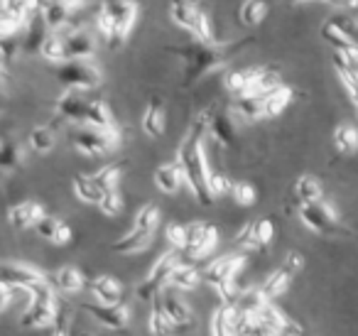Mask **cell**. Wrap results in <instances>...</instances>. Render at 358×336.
<instances>
[{"label": "cell", "instance_id": "40", "mask_svg": "<svg viewBox=\"0 0 358 336\" xmlns=\"http://www.w3.org/2000/svg\"><path fill=\"white\" fill-rule=\"evenodd\" d=\"M268 302H273V300H270L263 292V287L258 285V287H248V290L241 292L236 307H238V309H248V312H260Z\"/></svg>", "mask_w": 358, "mask_h": 336}, {"label": "cell", "instance_id": "43", "mask_svg": "<svg viewBox=\"0 0 358 336\" xmlns=\"http://www.w3.org/2000/svg\"><path fill=\"white\" fill-rule=\"evenodd\" d=\"M157 223H159V211L155 204H145L143 209H138V214H135V226L155 233L157 231Z\"/></svg>", "mask_w": 358, "mask_h": 336}, {"label": "cell", "instance_id": "33", "mask_svg": "<svg viewBox=\"0 0 358 336\" xmlns=\"http://www.w3.org/2000/svg\"><path fill=\"white\" fill-rule=\"evenodd\" d=\"M199 282H204V275L196 267L185 265V262H179L169 275V287H174V290H194Z\"/></svg>", "mask_w": 358, "mask_h": 336}, {"label": "cell", "instance_id": "11", "mask_svg": "<svg viewBox=\"0 0 358 336\" xmlns=\"http://www.w3.org/2000/svg\"><path fill=\"white\" fill-rule=\"evenodd\" d=\"M322 37L334 47L336 55H341L343 59H348L351 64H358V42L353 40V35H348L341 27V20H329L322 27Z\"/></svg>", "mask_w": 358, "mask_h": 336}, {"label": "cell", "instance_id": "4", "mask_svg": "<svg viewBox=\"0 0 358 336\" xmlns=\"http://www.w3.org/2000/svg\"><path fill=\"white\" fill-rule=\"evenodd\" d=\"M57 287L52 285V280L42 282V285L32 287L30 297H27V309L22 312L20 324L27 329H45V326L57 324L59 316V300H57Z\"/></svg>", "mask_w": 358, "mask_h": 336}, {"label": "cell", "instance_id": "49", "mask_svg": "<svg viewBox=\"0 0 358 336\" xmlns=\"http://www.w3.org/2000/svg\"><path fill=\"white\" fill-rule=\"evenodd\" d=\"M167 241L177 251H185L187 246V226H179V223H169L167 226Z\"/></svg>", "mask_w": 358, "mask_h": 336}, {"label": "cell", "instance_id": "44", "mask_svg": "<svg viewBox=\"0 0 358 336\" xmlns=\"http://www.w3.org/2000/svg\"><path fill=\"white\" fill-rule=\"evenodd\" d=\"M30 148L42 155L50 153V150L55 148V133H52L50 128H35L30 133Z\"/></svg>", "mask_w": 358, "mask_h": 336}, {"label": "cell", "instance_id": "13", "mask_svg": "<svg viewBox=\"0 0 358 336\" xmlns=\"http://www.w3.org/2000/svg\"><path fill=\"white\" fill-rule=\"evenodd\" d=\"M265 74V66H248V69H234V71H226L224 76V86L226 91L238 96H248V94H255L258 89V81L263 79Z\"/></svg>", "mask_w": 358, "mask_h": 336}, {"label": "cell", "instance_id": "37", "mask_svg": "<svg viewBox=\"0 0 358 336\" xmlns=\"http://www.w3.org/2000/svg\"><path fill=\"white\" fill-rule=\"evenodd\" d=\"M74 194L84 204H96V206H99L106 192L91 177H86V174H79V177H74Z\"/></svg>", "mask_w": 358, "mask_h": 336}, {"label": "cell", "instance_id": "25", "mask_svg": "<svg viewBox=\"0 0 358 336\" xmlns=\"http://www.w3.org/2000/svg\"><path fill=\"white\" fill-rule=\"evenodd\" d=\"M152 236H155V233L145 231V228L133 226L123 238H118V241L113 243V251L115 253H125V255H128V253L145 251V248L150 246V241H152Z\"/></svg>", "mask_w": 358, "mask_h": 336}, {"label": "cell", "instance_id": "38", "mask_svg": "<svg viewBox=\"0 0 358 336\" xmlns=\"http://www.w3.org/2000/svg\"><path fill=\"white\" fill-rule=\"evenodd\" d=\"M265 15H268V0H243L238 10V18L245 27H255L258 22H263Z\"/></svg>", "mask_w": 358, "mask_h": 336}, {"label": "cell", "instance_id": "51", "mask_svg": "<svg viewBox=\"0 0 358 336\" xmlns=\"http://www.w3.org/2000/svg\"><path fill=\"white\" fill-rule=\"evenodd\" d=\"M285 265L289 267V270H294V272H299L304 267V258H302V253H297V251H289L287 255H285Z\"/></svg>", "mask_w": 358, "mask_h": 336}, {"label": "cell", "instance_id": "53", "mask_svg": "<svg viewBox=\"0 0 358 336\" xmlns=\"http://www.w3.org/2000/svg\"><path fill=\"white\" fill-rule=\"evenodd\" d=\"M62 3H66L71 10H74V8H79V6H84V0H62Z\"/></svg>", "mask_w": 358, "mask_h": 336}, {"label": "cell", "instance_id": "31", "mask_svg": "<svg viewBox=\"0 0 358 336\" xmlns=\"http://www.w3.org/2000/svg\"><path fill=\"white\" fill-rule=\"evenodd\" d=\"M143 130L150 135V138H159L164 133V108H162V101L152 99L148 104L143 113Z\"/></svg>", "mask_w": 358, "mask_h": 336}, {"label": "cell", "instance_id": "26", "mask_svg": "<svg viewBox=\"0 0 358 336\" xmlns=\"http://www.w3.org/2000/svg\"><path fill=\"white\" fill-rule=\"evenodd\" d=\"M236 115H241L243 120H258L265 118V91L263 94H248L238 96L234 104Z\"/></svg>", "mask_w": 358, "mask_h": 336}, {"label": "cell", "instance_id": "48", "mask_svg": "<svg viewBox=\"0 0 358 336\" xmlns=\"http://www.w3.org/2000/svg\"><path fill=\"white\" fill-rule=\"evenodd\" d=\"M209 189L214 197H224V194H231V189H234V182H231L226 174L221 172H211L209 174Z\"/></svg>", "mask_w": 358, "mask_h": 336}, {"label": "cell", "instance_id": "41", "mask_svg": "<svg viewBox=\"0 0 358 336\" xmlns=\"http://www.w3.org/2000/svg\"><path fill=\"white\" fill-rule=\"evenodd\" d=\"M91 179H94L103 192H115L120 182V167L118 164H106V167H101L96 174H91Z\"/></svg>", "mask_w": 358, "mask_h": 336}, {"label": "cell", "instance_id": "2", "mask_svg": "<svg viewBox=\"0 0 358 336\" xmlns=\"http://www.w3.org/2000/svg\"><path fill=\"white\" fill-rule=\"evenodd\" d=\"M138 13L140 6L135 0H101L96 25L110 50H120L125 45L135 20H138Z\"/></svg>", "mask_w": 358, "mask_h": 336}, {"label": "cell", "instance_id": "46", "mask_svg": "<svg viewBox=\"0 0 358 336\" xmlns=\"http://www.w3.org/2000/svg\"><path fill=\"white\" fill-rule=\"evenodd\" d=\"M20 162H22V150L17 148L13 140H6V143H3V153H0V164L6 169H13Z\"/></svg>", "mask_w": 358, "mask_h": 336}, {"label": "cell", "instance_id": "58", "mask_svg": "<svg viewBox=\"0 0 358 336\" xmlns=\"http://www.w3.org/2000/svg\"><path fill=\"white\" fill-rule=\"evenodd\" d=\"M351 15H353V18H356V22H358V13H351Z\"/></svg>", "mask_w": 358, "mask_h": 336}, {"label": "cell", "instance_id": "12", "mask_svg": "<svg viewBox=\"0 0 358 336\" xmlns=\"http://www.w3.org/2000/svg\"><path fill=\"white\" fill-rule=\"evenodd\" d=\"M50 277L45 275L42 270H37L35 265H27V262H3V282H10V285L20 287V290H25L27 295H30L32 287L42 285V282H47Z\"/></svg>", "mask_w": 358, "mask_h": 336}, {"label": "cell", "instance_id": "10", "mask_svg": "<svg viewBox=\"0 0 358 336\" xmlns=\"http://www.w3.org/2000/svg\"><path fill=\"white\" fill-rule=\"evenodd\" d=\"M219 243V231H216L211 223H204V221H196V223H189L187 226V255L189 258H206L211 251L216 248Z\"/></svg>", "mask_w": 358, "mask_h": 336}, {"label": "cell", "instance_id": "56", "mask_svg": "<svg viewBox=\"0 0 358 336\" xmlns=\"http://www.w3.org/2000/svg\"><path fill=\"white\" fill-rule=\"evenodd\" d=\"M285 3H304V0H285Z\"/></svg>", "mask_w": 358, "mask_h": 336}, {"label": "cell", "instance_id": "50", "mask_svg": "<svg viewBox=\"0 0 358 336\" xmlns=\"http://www.w3.org/2000/svg\"><path fill=\"white\" fill-rule=\"evenodd\" d=\"M236 243L243 248H253V221L243 223V228L236 233Z\"/></svg>", "mask_w": 358, "mask_h": 336}, {"label": "cell", "instance_id": "30", "mask_svg": "<svg viewBox=\"0 0 358 336\" xmlns=\"http://www.w3.org/2000/svg\"><path fill=\"white\" fill-rule=\"evenodd\" d=\"M40 55L45 57L52 64H62L66 62V50H64V37H62L59 30H47L45 40L40 45Z\"/></svg>", "mask_w": 358, "mask_h": 336}, {"label": "cell", "instance_id": "52", "mask_svg": "<svg viewBox=\"0 0 358 336\" xmlns=\"http://www.w3.org/2000/svg\"><path fill=\"white\" fill-rule=\"evenodd\" d=\"M22 0H3V10H8V8H15V6H20Z\"/></svg>", "mask_w": 358, "mask_h": 336}, {"label": "cell", "instance_id": "39", "mask_svg": "<svg viewBox=\"0 0 358 336\" xmlns=\"http://www.w3.org/2000/svg\"><path fill=\"white\" fill-rule=\"evenodd\" d=\"M334 145H336L338 153L351 155L358 150V130L348 123H341L336 130H334Z\"/></svg>", "mask_w": 358, "mask_h": 336}, {"label": "cell", "instance_id": "29", "mask_svg": "<svg viewBox=\"0 0 358 336\" xmlns=\"http://www.w3.org/2000/svg\"><path fill=\"white\" fill-rule=\"evenodd\" d=\"M297 275L294 270H289L287 265H280L275 272H270L268 277H265V282L260 287H263V292L270 297V300H275V297H280L282 292H287V287H289V282H292V277Z\"/></svg>", "mask_w": 358, "mask_h": 336}, {"label": "cell", "instance_id": "5", "mask_svg": "<svg viewBox=\"0 0 358 336\" xmlns=\"http://www.w3.org/2000/svg\"><path fill=\"white\" fill-rule=\"evenodd\" d=\"M179 265V251L177 248H169L162 255L155 260V265L150 267V272L145 275V280L138 285V300L140 302H155L157 295L169 285V275L174 272V267Z\"/></svg>", "mask_w": 358, "mask_h": 336}, {"label": "cell", "instance_id": "47", "mask_svg": "<svg viewBox=\"0 0 358 336\" xmlns=\"http://www.w3.org/2000/svg\"><path fill=\"white\" fill-rule=\"evenodd\" d=\"M99 209L106 214V216H118V214L123 211V199H120L118 189H115V192H106L99 204Z\"/></svg>", "mask_w": 358, "mask_h": 336}, {"label": "cell", "instance_id": "59", "mask_svg": "<svg viewBox=\"0 0 358 336\" xmlns=\"http://www.w3.org/2000/svg\"><path fill=\"white\" fill-rule=\"evenodd\" d=\"M356 111H358V106H356Z\"/></svg>", "mask_w": 358, "mask_h": 336}, {"label": "cell", "instance_id": "19", "mask_svg": "<svg viewBox=\"0 0 358 336\" xmlns=\"http://www.w3.org/2000/svg\"><path fill=\"white\" fill-rule=\"evenodd\" d=\"M42 216H45V209L37 202H20L8 209V221L13 228H32Z\"/></svg>", "mask_w": 358, "mask_h": 336}, {"label": "cell", "instance_id": "22", "mask_svg": "<svg viewBox=\"0 0 358 336\" xmlns=\"http://www.w3.org/2000/svg\"><path fill=\"white\" fill-rule=\"evenodd\" d=\"M35 228L45 241L57 243V246H66V243L71 241V228L66 226L64 221H59V218H55V216H47V214L37 221Z\"/></svg>", "mask_w": 358, "mask_h": 336}, {"label": "cell", "instance_id": "45", "mask_svg": "<svg viewBox=\"0 0 358 336\" xmlns=\"http://www.w3.org/2000/svg\"><path fill=\"white\" fill-rule=\"evenodd\" d=\"M231 197H234V202L238 204V206H250V204H255L258 194H255L253 184H248V182H234Z\"/></svg>", "mask_w": 358, "mask_h": 336}, {"label": "cell", "instance_id": "7", "mask_svg": "<svg viewBox=\"0 0 358 336\" xmlns=\"http://www.w3.org/2000/svg\"><path fill=\"white\" fill-rule=\"evenodd\" d=\"M59 84L66 89H81V91H94L101 84V71L89 59H66L59 64L57 71Z\"/></svg>", "mask_w": 358, "mask_h": 336}, {"label": "cell", "instance_id": "24", "mask_svg": "<svg viewBox=\"0 0 358 336\" xmlns=\"http://www.w3.org/2000/svg\"><path fill=\"white\" fill-rule=\"evenodd\" d=\"M89 287H91V295H94L99 302H103V304H115V302H120V295H123L120 282L110 275L94 277Z\"/></svg>", "mask_w": 358, "mask_h": 336}, {"label": "cell", "instance_id": "57", "mask_svg": "<svg viewBox=\"0 0 358 336\" xmlns=\"http://www.w3.org/2000/svg\"><path fill=\"white\" fill-rule=\"evenodd\" d=\"M292 336H304V331H297V334H292Z\"/></svg>", "mask_w": 358, "mask_h": 336}, {"label": "cell", "instance_id": "35", "mask_svg": "<svg viewBox=\"0 0 358 336\" xmlns=\"http://www.w3.org/2000/svg\"><path fill=\"white\" fill-rule=\"evenodd\" d=\"M148 329H150V334H152V336H174V334H179L177 324L169 319V314L164 312L162 304L152 307V312H150Z\"/></svg>", "mask_w": 358, "mask_h": 336}, {"label": "cell", "instance_id": "21", "mask_svg": "<svg viewBox=\"0 0 358 336\" xmlns=\"http://www.w3.org/2000/svg\"><path fill=\"white\" fill-rule=\"evenodd\" d=\"M155 184H157V189H159V192H164V194L179 192V187H182V184H187L182 164L169 162V164L157 167V172H155Z\"/></svg>", "mask_w": 358, "mask_h": 336}, {"label": "cell", "instance_id": "54", "mask_svg": "<svg viewBox=\"0 0 358 336\" xmlns=\"http://www.w3.org/2000/svg\"><path fill=\"white\" fill-rule=\"evenodd\" d=\"M327 3H334V6H346V0H327Z\"/></svg>", "mask_w": 358, "mask_h": 336}, {"label": "cell", "instance_id": "9", "mask_svg": "<svg viewBox=\"0 0 358 336\" xmlns=\"http://www.w3.org/2000/svg\"><path fill=\"white\" fill-rule=\"evenodd\" d=\"M81 309L91 316L94 321H99L101 326L113 331H123L130 321V307L125 302H115V304H103V302H84Z\"/></svg>", "mask_w": 358, "mask_h": 336}, {"label": "cell", "instance_id": "17", "mask_svg": "<svg viewBox=\"0 0 358 336\" xmlns=\"http://www.w3.org/2000/svg\"><path fill=\"white\" fill-rule=\"evenodd\" d=\"M201 15H204V10H201L196 3H192V0H169V18H172L174 25H179L182 30L194 32Z\"/></svg>", "mask_w": 358, "mask_h": 336}, {"label": "cell", "instance_id": "34", "mask_svg": "<svg viewBox=\"0 0 358 336\" xmlns=\"http://www.w3.org/2000/svg\"><path fill=\"white\" fill-rule=\"evenodd\" d=\"M42 18L47 22V30H64L71 18V8L66 3H62V0H55V3H47L42 8Z\"/></svg>", "mask_w": 358, "mask_h": 336}, {"label": "cell", "instance_id": "28", "mask_svg": "<svg viewBox=\"0 0 358 336\" xmlns=\"http://www.w3.org/2000/svg\"><path fill=\"white\" fill-rule=\"evenodd\" d=\"M50 280H52V285H55L59 292H64V295H74V292L84 290V275L71 265L59 267Z\"/></svg>", "mask_w": 358, "mask_h": 336}, {"label": "cell", "instance_id": "42", "mask_svg": "<svg viewBox=\"0 0 358 336\" xmlns=\"http://www.w3.org/2000/svg\"><path fill=\"white\" fill-rule=\"evenodd\" d=\"M275 238V226L270 218H258L253 221V251H263Z\"/></svg>", "mask_w": 358, "mask_h": 336}, {"label": "cell", "instance_id": "55", "mask_svg": "<svg viewBox=\"0 0 358 336\" xmlns=\"http://www.w3.org/2000/svg\"><path fill=\"white\" fill-rule=\"evenodd\" d=\"M52 336H66V329H57V331H55V334H52Z\"/></svg>", "mask_w": 358, "mask_h": 336}, {"label": "cell", "instance_id": "6", "mask_svg": "<svg viewBox=\"0 0 358 336\" xmlns=\"http://www.w3.org/2000/svg\"><path fill=\"white\" fill-rule=\"evenodd\" d=\"M71 143L79 153L84 155H106L120 145L118 128H94V125H84L71 135Z\"/></svg>", "mask_w": 358, "mask_h": 336}, {"label": "cell", "instance_id": "27", "mask_svg": "<svg viewBox=\"0 0 358 336\" xmlns=\"http://www.w3.org/2000/svg\"><path fill=\"white\" fill-rule=\"evenodd\" d=\"M209 133L214 135L216 143L224 145V148H231V145L236 143V128L229 113L209 115Z\"/></svg>", "mask_w": 358, "mask_h": 336}, {"label": "cell", "instance_id": "3", "mask_svg": "<svg viewBox=\"0 0 358 336\" xmlns=\"http://www.w3.org/2000/svg\"><path fill=\"white\" fill-rule=\"evenodd\" d=\"M241 50V42L236 45H216V42H194V45L179 47L177 55L187 62V79L185 86L194 84L196 79H201L209 71L224 66L236 52Z\"/></svg>", "mask_w": 358, "mask_h": 336}, {"label": "cell", "instance_id": "32", "mask_svg": "<svg viewBox=\"0 0 358 336\" xmlns=\"http://www.w3.org/2000/svg\"><path fill=\"white\" fill-rule=\"evenodd\" d=\"M289 101H292V89L285 86V84L265 91V118H275V115H280L285 108H287Z\"/></svg>", "mask_w": 358, "mask_h": 336}, {"label": "cell", "instance_id": "15", "mask_svg": "<svg viewBox=\"0 0 358 336\" xmlns=\"http://www.w3.org/2000/svg\"><path fill=\"white\" fill-rule=\"evenodd\" d=\"M89 101L91 99H86V91L69 89V91H64V94L59 96V101H57V111H59L62 118L71 120V123L84 125L86 108H89Z\"/></svg>", "mask_w": 358, "mask_h": 336}, {"label": "cell", "instance_id": "36", "mask_svg": "<svg viewBox=\"0 0 358 336\" xmlns=\"http://www.w3.org/2000/svg\"><path fill=\"white\" fill-rule=\"evenodd\" d=\"M294 197L299 199V204H309V202H319V199H324L319 179L312 177V174H302V177L294 182Z\"/></svg>", "mask_w": 358, "mask_h": 336}, {"label": "cell", "instance_id": "20", "mask_svg": "<svg viewBox=\"0 0 358 336\" xmlns=\"http://www.w3.org/2000/svg\"><path fill=\"white\" fill-rule=\"evenodd\" d=\"M162 307H164V312L169 314V319L177 324L179 331L192 329V326H194V314H192L189 304H187L182 297H177V295H172V292H169V295L162 297Z\"/></svg>", "mask_w": 358, "mask_h": 336}, {"label": "cell", "instance_id": "23", "mask_svg": "<svg viewBox=\"0 0 358 336\" xmlns=\"http://www.w3.org/2000/svg\"><path fill=\"white\" fill-rule=\"evenodd\" d=\"M334 66H336L338 81L346 89L348 99L353 101V106H358V64H351L348 59H343L341 55L334 52Z\"/></svg>", "mask_w": 358, "mask_h": 336}, {"label": "cell", "instance_id": "14", "mask_svg": "<svg viewBox=\"0 0 358 336\" xmlns=\"http://www.w3.org/2000/svg\"><path fill=\"white\" fill-rule=\"evenodd\" d=\"M245 265V255L238 253V255H224L219 260H214L209 267H206L201 275H204V282L211 287H219L221 282L226 280H234L236 275L241 272V267Z\"/></svg>", "mask_w": 358, "mask_h": 336}, {"label": "cell", "instance_id": "8", "mask_svg": "<svg viewBox=\"0 0 358 336\" xmlns=\"http://www.w3.org/2000/svg\"><path fill=\"white\" fill-rule=\"evenodd\" d=\"M299 221L314 233H324V236H331L338 231V216L331 206H329L324 199L319 202H309L299 206Z\"/></svg>", "mask_w": 358, "mask_h": 336}, {"label": "cell", "instance_id": "1", "mask_svg": "<svg viewBox=\"0 0 358 336\" xmlns=\"http://www.w3.org/2000/svg\"><path fill=\"white\" fill-rule=\"evenodd\" d=\"M209 130V113H201L194 120V125L189 128L187 138L182 140L177 153V162L185 169V179L189 184L192 194L196 197V202L201 206H209L214 202V194L209 189V164H206V155H204V133Z\"/></svg>", "mask_w": 358, "mask_h": 336}, {"label": "cell", "instance_id": "18", "mask_svg": "<svg viewBox=\"0 0 358 336\" xmlns=\"http://www.w3.org/2000/svg\"><path fill=\"white\" fill-rule=\"evenodd\" d=\"M64 37L66 59H89L94 55V37L81 30H59Z\"/></svg>", "mask_w": 358, "mask_h": 336}, {"label": "cell", "instance_id": "16", "mask_svg": "<svg viewBox=\"0 0 358 336\" xmlns=\"http://www.w3.org/2000/svg\"><path fill=\"white\" fill-rule=\"evenodd\" d=\"M238 307L221 302L211 314V336H241L238 331Z\"/></svg>", "mask_w": 358, "mask_h": 336}]
</instances>
